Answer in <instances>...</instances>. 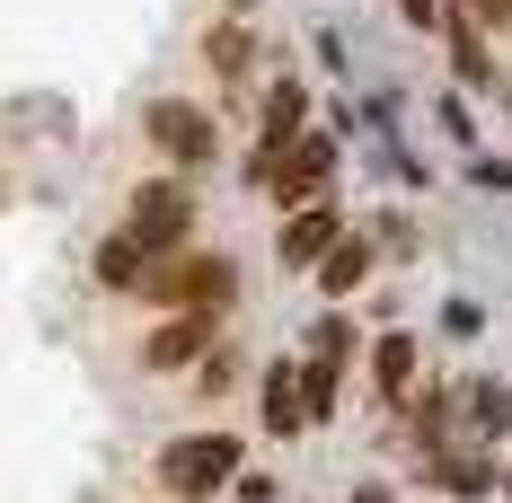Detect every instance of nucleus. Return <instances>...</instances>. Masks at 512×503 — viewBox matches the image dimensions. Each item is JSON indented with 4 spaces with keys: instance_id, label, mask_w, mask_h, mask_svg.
I'll use <instances>...</instances> for the list:
<instances>
[{
    "instance_id": "20e7f679",
    "label": "nucleus",
    "mask_w": 512,
    "mask_h": 503,
    "mask_svg": "<svg viewBox=\"0 0 512 503\" xmlns=\"http://www.w3.org/2000/svg\"><path fill=\"white\" fill-rule=\"evenodd\" d=\"M151 142L177 168H195V159H212V115H195V106H177V98H159L151 106Z\"/></svg>"
},
{
    "instance_id": "0eeeda50",
    "label": "nucleus",
    "mask_w": 512,
    "mask_h": 503,
    "mask_svg": "<svg viewBox=\"0 0 512 503\" xmlns=\"http://www.w3.org/2000/svg\"><path fill=\"white\" fill-rule=\"evenodd\" d=\"M327 248H336V221H327V212H292V230H283V256H292V265H327Z\"/></svg>"
},
{
    "instance_id": "1a4fd4ad",
    "label": "nucleus",
    "mask_w": 512,
    "mask_h": 503,
    "mask_svg": "<svg viewBox=\"0 0 512 503\" xmlns=\"http://www.w3.org/2000/svg\"><path fill=\"white\" fill-rule=\"evenodd\" d=\"M380 389H389V398H407V389H415V345H407V336L380 345Z\"/></svg>"
},
{
    "instance_id": "39448f33",
    "label": "nucleus",
    "mask_w": 512,
    "mask_h": 503,
    "mask_svg": "<svg viewBox=\"0 0 512 503\" xmlns=\"http://www.w3.org/2000/svg\"><path fill=\"white\" fill-rule=\"evenodd\" d=\"M265 424H274V442L309 424V389H301V371H274V380H265Z\"/></svg>"
},
{
    "instance_id": "7ed1b4c3",
    "label": "nucleus",
    "mask_w": 512,
    "mask_h": 503,
    "mask_svg": "<svg viewBox=\"0 0 512 503\" xmlns=\"http://www.w3.org/2000/svg\"><path fill=\"white\" fill-rule=\"evenodd\" d=\"M186 221H195L186 186H133V203H124V230H133L142 248H177V239H186Z\"/></svg>"
},
{
    "instance_id": "423d86ee",
    "label": "nucleus",
    "mask_w": 512,
    "mask_h": 503,
    "mask_svg": "<svg viewBox=\"0 0 512 503\" xmlns=\"http://www.w3.org/2000/svg\"><path fill=\"white\" fill-rule=\"evenodd\" d=\"M204 318H212V309H186L177 327H159V336H151V371H177V362H195V353H204Z\"/></svg>"
},
{
    "instance_id": "ddd939ff",
    "label": "nucleus",
    "mask_w": 512,
    "mask_h": 503,
    "mask_svg": "<svg viewBox=\"0 0 512 503\" xmlns=\"http://www.w3.org/2000/svg\"><path fill=\"white\" fill-rule=\"evenodd\" d=\"M354 503H389V495H380V486H362V495H354Z\"/></svg>"
},
{
    "instance_id": "9d476101",
    "label": "nucleus",
    "mask_w": 512,
    "mask_h": 503,
    "mask_svg": "<svg viewBox=\"0 0 512 503\" xmlns=\"http://www.w3.org/2000/svg\"><path fill=\"white\" fill-rule=\"evenodd\" d=\"M292 124H301V89H274V98H265V151H283Z\"/></svg>"
},
{
    "instance_id": "9b49d317",
    "label": "nucleus",
    "mask_w": 512,
    "mask_h": 503,
    "mask_svg": "<svg viewBox=\"0 0 512 503\" xmlns=\"http://www.w3.org/2000/svg\"><path fill=\"white\" fill-rule=\"evenodd\" d=\"M362 265H371V256H362L354 239H336V248H327V265H318V274H327V292H354V283H362Z\"/></svg>"
},
{
    "instance_id": "f257e3e1",
    "label": "nucleus",
    "mask_w": 512,
    "mask_h": 503,
    "mask_svg": "<svg viewBox=\"0 0 512 503\" xmlns=\"http://www.w3.org/2000/svg\"><path fill=\"white\" fill-rule=\"evenodd\" d=\"M230 468H239V442H230V433H186V442L159 451V477H168L177 495H212V486H230Z\"/></svg>"
},
{
    "instance_id": "6e6552de",
    "label": "nucleus",
    "mask_w": 512,
    "mask_h": 503,
    "mask_svg": "<svg viewBox=\"0 0 512 503\" xmlns=\"http://www.w3.org/2000/svg\"><path fill=\"white\" fill-rule=\"evenodd\" d=\"M98 274H106V283H142V239H133V230L106 239V248H98Z\"/></svg>"
},
{
    "instance_id": "4468645a",
    "label": "nucleus",
    "mask_w": 512,
    "mask_h": 503,
    "mask_svg": "<svg viewBox=\"0 0 512 503\" xmlns=\"http://www.w3.org/2000/svg\"><path fill=\"white\" fill-rule=\"evenodd\" d=\"M407 9H415V18H433V0H407Z\"/></svg>"
},
{
    "instance_id": "f8f14e48",
    "label": "nucleus",
    "mask_w": 512,
    "mask_h": 503,
    "mask_svg": "<svg viewBox=\"0 0 512 503\" xmlns=\"http://www.w3.org/2000/svg\"><path fill=\"white\" fill-rule=\"evenodd\" d=\"M468 18H486V27H504V18H512V0H468Z\"/></svg>"
},
{
    "instance_id": "f03ea898",
    "label": "nucleus",
    "mask_w": 512,
    "mask_h": 503,
    "mask_svg": "<svg viewBox=\"0 0 512 503\" xmlns=\"http://www.w3.org/2000/svg\"><path fill=\"white\" fill-rule=\"evenodd\" d=\"M256 177H265L283 203H318V195H327V177H336V142H318V133H309V142H283V151H265Z\"/></svg>"
}]
</instances>
